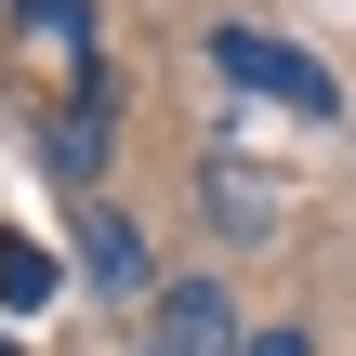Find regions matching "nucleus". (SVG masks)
<instances>
[{
    "label": "nucleus",
    "mask_w": 356,
    "mask_h": 356,
    "mask_svg": "<svg viewBox=\"0 0 356 356\" xmlns=\"http://www.w3.org/2000/svg\"><path fill=\"white\" fill-rule=\"evenodd\" d=\"M40 53H92V0H13Z\"/></svg>",
    "instance_id": "obj_5"
},
{
    "label": "nucleus",
    "mask_w": 356,
    "mask_h": 356,
    "mask_svg": "<svg viewBox=\"0 0 356 356\" xmlns=\"http://www.w3.org/2000/svg\"><path fill=\"white\" fill-rule=\"evenodd\" d=\"M211 66H225L238 92H264V106H291V119H317V132L343 119V79H330L317 53H291L277 26H211Z\"/></svg>",
    "instance_id": "obj_1"
},
{
    "label": "nucleus",
    "mask_w": 356,
    "mask_h": 356,
    "mask_svg": "<svg viewBox=\"0 0 356 356\" xmlns=\"http://www.w3.org/2000/svg\"><path fill=\"white\" fill-rule=\"evenodd\" d=\"M106 159V106H79V119H53V172H92Z\"/></svg>",
    "instance_id": "obj_6"
},
{
    "label": "nucleus",
    "mask_w": 356,
    "mask_h": 356,
    "mask_svg": "<svg viewBox=\"0 0 356 356\" xmlns=\"http://www.w3.org/2000/svg\"><path fill=\"white\" fill-rule=\"evenodd\" d=\"M159 356H251L238 343V304H225L211 277H172V291H159Z\"/></svg>",
    "instance_id": "obj_2"
},
{
    "label": "nucleus",
    "mask_w": 356,
    "mask_h": 356,
    "mask_svg": "<svg viewBox=\"0 0 356 356\" xmlns=\"http://www.w3.org/2000/svg\"><path fill=\"white\" fill-rule=\"evenodd\" d=\"M251 356H317V343H304V330H251Z\"/></svg>",
    "instance_id": "obj_7"
},
{
    "label": "nucleus",
    "mask_w": 356,
    "mask_h": 356,
    "mask_svg": "<svg viewBox=\"0 0 356 356\" xmlns=\"http://www.w3.org/2000/svg\"><path fill=\"white\" fill-rule=\"evenodd\" d=\"M79 277H92V291H119V304H159V277H145V225L92 211V225H79Z\"/></svg>",
    "instance_id": "obj_3"
},
{
    "label": "nucleus",
    "mask_w": 356,
    "mask_h": 356,
    "mask_svg": "<svg viewBox=\"0 0 356 356\" xmlns=\"http://www.w3.org/2000/svg\"><path fill=\"white\" fill-rule=\"evenodd\" d=\"M53 304V251L40 238H0V317H40Z\"/></svg>",
    "instance_id": "obj_4"
},
{
    "label": "nucleus",
    "mask_w": 356,
    "mask_h": 356,
    "mask_svg": "<svg viewBox=\"0 0 356 356\" xmlns=\"http://www.w3.org/2000/svg\"><path fill=\"white\" fill-rule=\"evenodd\" d=\"M0 356H13V343H0Z\"/></svg>",
    "instance_id": "obj_8"
}]
</instances>
